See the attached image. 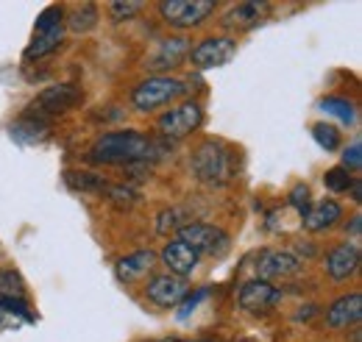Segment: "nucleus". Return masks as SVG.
I'll return each mask as SVG.
<instances>
[{"label": "nucleus", "mask_w": 362, "mask_h": 342, "mask_svg": "<svg viewBox=\"0 0 362 342\" xmlns=\"http://www.w3.org/2000/svg\"><path fill=\"white\" fill-rule=\"evenodd\" d=\"M189 40H184V37H173V40H162L159 47H156V53L148 59V70H153V73H162V70H173V67H179L181 59L189 53Z\"/></svg>", "instance_id": "14"}, {"label": "nucleus", "mask_w": 362, "mask_h": 342, "mask_svg": "<svg viewBox=\"0 0 362 342\" xmlns=\"http://www.w3.org/2000/svg\"><path fill=\"white\" fill-rule=\"evenodd\" d=\"M317 314V306L315 303H307V306H301V312L296 314V320H313Z\"/></svg>", "instance_id": "36"}, {"label": "nucleus", "mask_w": 362, "mask_h": 342, "mask_svg": "<svg viewBox=\"0 0 362 342\" xmlns=\"http://www.w3.org/2000/svg\"><path fill=\"white\" fill-rule=\"evenodd\" d=\"M81 98H84L81 89L73 84L47 86V89H42V92L37 95V100L31 103V112L37 114V120H40V117H53V114H62V112L78 106Z\"/></svg>", "instance_id": "6"}, {"label": "nucleus", "mask_w": 362, "mask_h": 342, "mask_svg": "<svg viewBox=\"0 0 362 342\" xmlns=\"http://www.w3.org/2000/svg\"><path fill=\"white\" fill-rule=\"evenodd\" d=\"M343 170H360L362 167V145L360 142H354L351 148H346V153H343V165H340Z\"/></svg>", "instance_id": "33"}, {"label": "nucleus", "mask_w": 362, "mask_h": 342, "mask_svg": "<svg viewBox=\"0 0 362 342\" xmlns=\"http://www.w3.org/2000/svg\"><path fill=\"white\" fill-rule=\"evenodd\" d=\"M62 40H64V25H62V28H53V31H47V34H37L34 42L25 47L23 59H25V61L42 59V56H47V53H53V50L62 45Z\"/></svg>", "instance_id": "21"}, {"label": "nucleus", "mask_w": 362, "mask_h": 342, "mask_svg": "<svg viewBox=\"0 0 362 342\" xmlns=\"http://www.w3.org/2000/svg\"><path fill=\"white\" fill-rule=\"evenodd\" d=\"M181 92H187L184 81H176V78H168V76H153L148 81L134 89L132 95V103H134L136 112H153L165 103H170L173 98H179Z\"/></svg>", "instance_id": "4"}, {"label": "nucleus", "mask_w": 362, "mask_h": 342, "mask_svg": "<svg viewBox=\"0 0 362 342\" xmlns=\"http://www.w3.org/2000/svg\"><path fill=\"white\" fill-rule=\"evenodd\" d=\"M179 242H184L187 248H192L198 256H223L231 248V240L223 228L209 225V223H187L179 228Z\"/></svg>", "instance_id": "3"}, {"label": "nucleus", "mask_w": 362, "mask_h": 342, "mask_svg": "<svg viewBox=\"0 0 362 342\" xmlns=\"http://www.w3.org/2000/svg\"><path fill=\"white\" fill-rule=\"evenodd\" d=\"M189 167L201 184L223 187L237 175V153L228 145H223L221 139H204L195 148Z\"/></svg>", "instance_id": "2"}, {"label": "nucleus", "mask_w": 362, "mask_h": 342, "mask_svg": "<svg viewBox=\"0 0 362 342\" xmlns=\"http://www.w3.org/2000/svg\"><path fill=\"white\" fill-rule=\"evenodd\" d=\"M162 261L168 264L170 276L187 278V276L198 267V254H195L192 248H187L184 242L173 240V242H168V245H165V251H162Z\"/></svg>", "instance_id": "17"}, {"label": "nucleus", "mask_w": 362, "mask_h": 342, "mask_svg": "<svg viewBox=\"0 0 362 342\" xmlns=\"http://www.w3.org/2000/svg\"><path fill=\"white\" fill-rule=\"evenodd\" d=\"M215 11V0H165L159 3V14L173 28L201 25Z\"/></svg>", "instance_id": "5"}, {"label": "nucleus", "mask_w": 362, "mask_h": 342, "mask_svg": "<svg viewBox=\"0 0 362 342\" xmlns=\"http://www.w3.org/2000/svg\"><path fill=\"white\" fill-rule=\"evenodd\" d=\"M62 20H64V8H62V6H47L45 11L37 17L34 37H37V34H47V31H53V28H62Z\"/></svg>", "instance_id": "25"}, {"label": "nucleus", "mask_w": 362, "mask_h": 342, "mask_svg": "<svg viewBox=\"0 0 362 342\" xmlns=\"http://www.w3.org/2000/svg\"><path fill=\"white\" fill-rule=\"evenodd\" d=\"M98 25V8L92 3H81L70 17H67V28L73 34H87Z\"/></svg>", "instance_id": "22"}, {"label": "nucleus", "mask_w": 362, "mask_h": 342, "mask_svg": "<svg viewBox=\"0 0 362 342\" xmlns=\"http://www.w3.org/2000/svg\"><path fill=\"white\" fill-rule=\"evenodd\" d=\"M156 264V254L153 251H136L132 256H123L117 264H115V276L120 284H132L136 278L148 276Z\"/></svg>", "instance_id": "16"}, {"label": "nucleus", "mask_w": 362, "mask_h": 342, "mask_svg": "<svg viewBox=\"0 0 362 342\" xmlns=\"http://www.w3.org/2000/svg\"><path fill=\"white\" fill-rule=\"evenodd\" d=\"M301 273V259L290 251H262L257 259V276L259 281H271V278H290Z\"/></svg>", "instance_id": "9"}, {"label": "nucleus", "mask_w": 362, "mask_h": 342, "mask_svg": "<svg viewBox=\"0 0 362 342\" xmlns=\"http://www.w3.org/2000/svg\"><path fill=\"white\" fill-rule=\"evenodd\" d=\"M64 184L73 189V192H106V187H109V181L103 178V175H98V172H90V170H67L64 172Z\"/></svg>", "instance_id": "19"}, {"label": "nucleus", "mask_w": 362, "mask_h": 342, "mask_svg": "<svg viewBox=\"0 0 362 342\" xmlns=\"http://www.w3.org/2000/svg\"><path fill=\"white\" fill-rule=\"evenodd\" d=\"M362 320V295L360 293H351V295H343L337 298L329 309H326V323L332 329H349V326H357Z\"/></svg>", "instance_id": "13"}, {"label": "nucleus", "mask_w": 362, "mask_h": 342, "mask_svg": "<svg viewBox=\"0 0 362 342\" xmlns=\"http://www.w3.org/2000/svg\"><path fill=\"white\" fill-rule=\"evenodd\" d=\"M234 53H237V42L231 37H212V40H204L189 50V61L198 70H212V67L228 64Z\"/></svg>", "instance_id": "7"}, {"label": "nucleus", "mask_w": 362, "mask_h": 342, "mask_svg": "<svg viewBox=\"0 0 362 342\" xmlns=\"http://www.w3.org/2000/svg\"><path fill=\"white\" fill-rule=\"evenodd\" d=\"M0 317H8V320H14V317H20V320H34V314L28 312V303L23 298H3L0 295Z\"/></svg>", "instance_id": "27"}, {"label": "nucleus", "mask_w": 362, "mask_h": 342, "mask_svg": "<svg viewBox=\"0 0 362 342\" xmlns=\"http://www.w3.org/2000/svg\"><path fill=\"white\" fill-rule=\"evenodd\" d=\"M103 195H106L117 209H132L136 201H139V192L132 189V187H126V184H109Z\"/></svg>", "instance_id": "24"}, {"label": "nucleus", "mask_w": 362, "mask_h": 342, "mask_svg": "<svg viewBox=\"0 0 362 342\" xmlns=\"http://www.w3.org/2000/svg\"><path fill=\"white\" fill-rule=\"evenodd\" d=\"M142 11V3H136V0H117V3H112L109 6V14H112V20L115 23H123V20H132L134 14Z\"/></svg>", "instance_id": "32"}, {"label": "nucleus", "mask_w": 362, "mask_h": 342, "mask_svg": "<svg viewBox=\"0 0 362 342\" xmlns=\"http://www.w3.org/2000/svg\"><path fill=\"white\" fill-rule=\"evenodd\" d=\"M268 11V3H259V0H245V3H237L231 6L226 14H223V28L226 31H251L262 23Z\"/></svg>", "instance_id": "12"}, {"label": "nucleus", "mask_w": 362, "mask_h": 342, "mask_svg": "<svg viewBox=\"0 0 362 342\" xmlns=\"http://www.w3.org/2000/svg\"><path fill=\"white\" fill-rule=\"evenodd\" d=\"M340 217H343V209H340L337 201H320L315 206H310V212L301 217V225H304L307 231H326V228H332Z\"/></svg>", "instance_id": "18"}, {"label": "nucleus", "mask_w": 362, "mask_h": 342, "mask_svg": "<svg viewBox=\"0 0 362 342\" xmlns=\"http://www.w3.org/2000/svg\"><path fill=\"white\" fill-rule=\"evenodd\" d=\"M25 284L14 270H0V295L3 298H23Z\"/></svg>", "instance_id": "26"}, {"label": "nucleus", "mask_w": 362, "mask_h": 342, "mask_svg": "<svg viewBox=\"0 0 362 342\" xmlns=\"http://www.w3.org/2000/svg\"><path fill=\"white\" fill-rule=\"evenodd\" d=\"M351 181L354 178L349 175V170H343V167H332V170H326V175H323V184L332 192H346L351 187Z\"/></svg>", "instance_id": "31"}, {"label": "nucleus", "mask_w": 362, "mask_h": 342, "mask_svg": "<svg viewBox=\"0 0 362 342\" xmlns=\"http://www.w3.org/2000/svg\"><path fill=\"white\" fill-rule=\"evenodd\" d=\"M320 109H323L326 114L337 117L340 123H354V117H357L354 103L346 100V98H323V100H320Z\"/></svg>", "instance_id": "23"}, {"label": "nucleus", "mask_w": 362, "mask_h": 342, "mask_svg": "<svg viewBox=\"0 0 362 342\" xmlns=\"http://www.w3.org/2000/svg\"><path fill=\"white\" fill-rule=\"evenodd\" d=\"M360 270V248L357 245H337L326 256V273L334 281H346Z\"/></svg>", "instance_id": "15"}, {"label": "nucleus", "mask_w": 362, "mask_h": 342, "mask_svg": "<svg viewBox=\"0 0 362 342\" xmlns=\"http://www.w3.org/2000/svg\"><path fill=\"white\" fill-rule=\"evenodd\" d=\"M209 295V290H198L195 295H187V298L181 300V309H179V320H187L192 312H195V306L201 303V300Z\"/></svg>", "instance_id": "34"}, {"label": "nucleus", "mask_w": 362, "mask_h": 342, "mask_svg": "<svg viewBox=\"0 0 362 342\" xmlns=\"http://www.w3.org/2000/svg\"><path fill=\"white\" fill-rule=\"evenodd\" d=\"M287 204L304 217V214L310 212V206H313V201H310V187H307V184H296V187L290 189V195H287Z\"/></svg>", "instance_id": "30"}, {"label": "nucleus", "mask_w": 362, "mask_h": 342, "mask_svg": "<svg viewBox=\"0 0 362 342\" xmlns=\"http://www.w3.org/2000/svg\"><path fill=\"white\" fill-rule=\"evenodd\" d=\"M187 293H189V284H187V278H179V276H170V273H165V276H156V278H151L148 281V287H145V295L151 303H156V306H176L181 300L187 298Z\"/></svg>", "instance_id": "11"}, {"label": "nucleus", "mask_w": 362, "mask_h": 342, "mask_svg": "<svg viewBox=\"0 0 362 342\" xmlns=\"http://www.w3.org/2000/svg\"><path fill=\"white\" fill-rule=\"evenodd\" d=\"M181 220H184L181 209H165V212H159V217H156V234L168 237L170 231H179L181 225H184Z\"/></svg>", "instance_id": "29"}, {"label": "nucleus", "mask_w": 362, "mask_h": 342, "mask_svg": "<svg viewBox=\"0 0 362 342\" xmlns=\"http://www.w3.org/2000/svg\"><path fill=\"white\" fill-rule=\"evenodd\" d=\"M362 340V329H360V323L357 326H351V342H360Z\"/></svg>", "instance_id": "38"}, {"label": "nucleus", "mask_w": 362, "mask_h": 342, "mask_svg": "<svg viewBox=\"0 0 362 342\" xmlns=\"http://www.w3.org/2000/svg\"><path fill=\"white\" fill-rule=\"evenodd\" d=\"M165 153L162 145H156L151 136L139 131H109L103 134L90 151V162L95 165H134L148 162L153 156Z\"/></svg>", "instance_id": "1"}, {"label": "nucleus", "mask_w": 362, "mask_h": 342, "mask_svg": "<svg viewBox=\"0 0 362 342\" xmlns=\"http://www.w3.org/2000/svg\"><path fill=\"white\" fill-rule=\"evenodd\" d=\"M346 231H349L354 240H360V234H362V214H354V217H351V223L346 225Z\"/></svg>", "instance_id": "35"}, {"label": "nucleus", "mask_w": 362, "mask_h": 342, "mask_svg": "<svg viewBox=\"0 0 362 342\" xmlns=\"http://www.w3.org/2000/svg\"><path fill=\"white\" fill-rule=\"evenodd\" d=\"M279 300H281V290L273 287L271 281L254 278V281L243 284V290H240V309H245V312H251V314L271 312Z\"/></svg>", "instance_id": "10"}, {"label": "nucleus", "mask_w": 362, "mask_h": 342, "mask_svg": "<svg viewBox=\"0 0 362 342\" xmlns=\"http://www.w3.org/2000/svg\"><path fill=\"white\" fill-rule=\"evenodd\" d=\"M313 136H315V142L323 148V151H337L340 148V131L334 129V126H329V123H317L315 129H313Z\"/></svg>", "instance_id": "28"}, {"label": "nucleus", "mask_w": 362, "mask_h": 342, "mask_svg": "<svg viewBox=\"0 0 362 342\" xmlns=\"http://www.w3.org/2000/svg\"><path fill=\"white\" fill-rule=\"evenodd\" d=\"M349 189H351V201H354V204H362V181L360 178H354Z\"/></svg>", "instance_id": "37"}, {"label": "nucleus", "mask_w": 362, "mask_h": 342, "mask_svg": "<svg viewBox=\"0 0 362 342\" xmlns=\"http://www.w3.org/2000/svg\"><path fill=\"white\" fill-rule=\"evenodd\" d=\"M47 120H37V117H23V120H17L14 126H11V136L17 139V142H25V145H31V142H42L47 139Z\"/></svg>", "instance_id": "20"}, {"label": "nucleus", "mask_w": 362, "mask_h": 342, "mask_svg": "<svg viewBox=\"0 0 362 342\" xmlns=\"http://www.w3.org/2000/svg\"><path fill=\"white\" fill-rule=\"evenodd\" d=\"M201 123H204V109L189 100V103H181L176 109L165 112L159 117V131L165 136H170V139H181V136L192 134Z\"/></svg>", "instance_id": "8"}]
</instances>
